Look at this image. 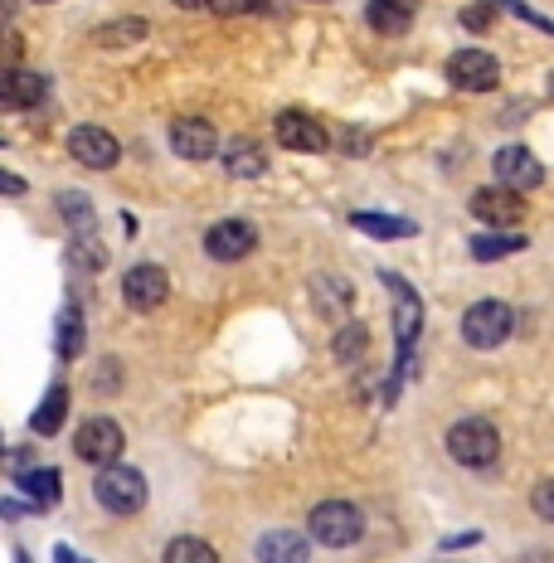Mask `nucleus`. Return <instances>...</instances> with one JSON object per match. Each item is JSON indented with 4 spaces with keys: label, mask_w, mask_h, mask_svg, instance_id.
Wrapping results in <instances>:
<instances>
[{
    "label": "nucleus",
    "mask_w": 554,
    "mask_h": 563,
    "mask_svg": "<svg viewBox=\"0 0 554 563\" xmlns=\"http://www.w3.org/2000/svg\"><path fill=\"white\" fill-rule=\"evenodd\" d=\"M93 496H98V506L108 515H137L146 506V476L137 472V466H98V476H93Z\"/></svg>",
    "instance_id": "obj_1"
},
{
    "label": "nucleus",
    "mask_w": 554,
    "mask_h": 563,
    "mask_svg": "<svg viewBox=\"0 0 554 563\" xmlns=\"http://www.w3.org/2000/svg\"><path fill=\"white\" fill-rule=\"evenodd\" d=\"M306 525H312L316 544H326V549H346L365 534V515L350 500H322V506L306 515Z\"/></svg>",
    "instance_id": "obj_2"
},
{
    "label": "nucleus",
    "mask_w": 554,
    "mask_h": 563,
    "mask_svg": "<svg viewBox=\"0 0 554 563\" xmlns=\"http://www.w3.org/2000/svg\"><path fill=\"white\" fill-rule=\"evenodd\" d=\"M447 452H453L463 466H477L481 472V466H491L501 456V438L487 418H463V422H453V432H447Z\"/></svg>",
    "instance_id": "obj_3"
},
{
    "label": "nucleus",
    "mask_w": 554,
    "mask_h": 563,
    "mask_svg": "<svg viewBox=\"0 0 554 563\" xmlns=\"http://www.w3.org/2000/svg\"><path fill=\"white\" fill-rule=\"evenodd\" d=\"M515 325V311L506 301H471L463 316V340L471 350H497Z\"/></svg>",
    "instance_id": "obj_4"
},
{
    "label": "nucleus",
    "mask_w": 554,
    "mask_h": 563,
    "mask_svg": "<svg viewBox=\"0 0 554 563\" xmlns=\"http://www.w3.org/2000/svg\"><path fill=\"white\" fill-rule=\"evenodd\" d=\"M122 448H127V438L112 418H88L84 428L74 432V452H78V462H88V466H112L117 456H122Z\"/></svg>",
    "instance_id": "obj_5"
},
{
    "label": "nucleus",
    "mask_w": 554,
    "mask_h": 563,
    "mask_svg": "<svg viewBox=\"0 0 554 563\" xmlns=\"http://www.w3.org/2000/svg\"><path fill=\"white\" fill-rule=\"evenodd\" d=\"M68 156L78 161V166L88 170H112L117 161H122V146H117V136L108 126H74V136H68Z\"/></svg>",
    "instance_id": "obj_6"
},
{
    "label": "nucleus",
    "mask_w": 554,
    "mask_h": 563,
    "mask_svg": "<svg viewBox=\"0 0 554 563\" xmlns=\"http://www.w3.org/2000/svg\"><path fill=\"white\" fill-rule=\"evenodd\" d=\"M447 78H453V88H463V92H487V88L501 84V64L487 49H457L447 58Z\"/></svg>",
    "instance_id": "obj_7"
},
{
    "label": "nucleus",
    "mask_w": 554,
    "mask_h": 563,
    "mask_svg": "<svg viewBox=\"0 0 554 563\" xmlns=\"http://www.w3.org/2000/svg\"><path fill=\"white\" fill-rule=\"evenodd\" d=\"M122 297H127V307H132V311H156V307H166V297H171V277H166V267H156V263H137L132 273L122 277Z\"/></svg>",
    "instance_id": "obj_8"
},
{
    "label": "nucleus",
    "mask_w": 554,
    "mask_h": 563,
    "mask_svg": "<svg viewBox=\"0 0 554 563\" xmlns=\"http://www.w3.org/2000/svg\"><path fill=\"white\" fill-rule=\"evenodd\" d=\"M384 287H389V297H394V335H399V360H404L409 350H414V340H419L423 307H419V291L409 287L404 277L384 273Z\"/></svg>",
    "instance_id": "obj_9"
},
{
    "label": "nucleus",
    "mask_w": 554,
    "mask_h": 563,
    "mask_svg": "<svg viewBox=\"0 0 554 563\" xmlns=\"http://www.w3.org/2000/svg\"><path fill=\"white\" fill-rule=\"evenodd\" d=\"M491 170H497V180L506 185V190H515V195L535 190V185L545 180V166H540L535 151H525V146H501L497 161H491Z\"/></svg>",
    "instance_id": "obj_10"
},
{
    "label": "nucleus",
    "mask_w": 554,
    "mask_h": 563,
    "mask_svg": "<svg viewBox=\"0 0 554 563\" xmlns=\"http://www.w3.org/2000/svg\"><path fill=\"white\" fill-rule=\"evenodd\" d=\"M258 249V229L243 224V219H224L205 233V253L215 257V263H239V257H249Z\"/></svg>",
    "instance_id": "obj_11"
},
{
    "label": "nucleus",
    "mask_w": 554,
    "mask_h": 563,
    "mask_svg": "<svg viewBox=\"0 0 554 563\" xmlns=\"http://www.w3.org/2000/svg\"><path fill=\"white\" fill-rule=\"evenodd\" d=\"M471 214H477L481 224H491V229H511V224H521L525 199L515 190H506V185H491V190L471 195Z\"/></svg>",
    "instance_id": "obj_12"
},
{
    "label": "nucleus",
    "mask_w": 554,
    "mask_h": 563,
    "mask_svg": "<svg viewBox=\"0 0 554 563\" xmlns=\"http://www.w3.org/2000/svg\"><path fill=\"white\" fill-rule=\"evenodd\" d=\"M171 151L185 161H209L219 151V132L205 117H181V122L171 126Z\"/></svg>",
    "instance_id": "obj_13"
},
{
    "label": "nucleus",
    "mask_w": 554,
    "mask_h": 563,
    "mask_svg": "<svg viewBox=\"0 0 554 563\" xmlns=\"http://www.w3.org/2000/svg\"><path fill=\"white\" fill-rule=\"evenodd\" d=\"M44 74H30V68H6L0 74V108L6 112H30L44 102Z\"/></svg>",
    "instance_id": "obj_14"
},
{
    "label": "nucleus",
    "mask_w": 554,
    "mask_h": 563,
    "mask_svg": "<svg viewBox=\"0 0 554 563\" xmlns=\"http://www.w3.org/2000/svg\"><path fill=\"white\" fill-rule=\"evenodd\" d=\"M278 141L287 151H326V126L306 112H278Z\"/></svg>",
    "instance_id": "obj_15"
},
{
    "label": "nucleus",
    "mask_w": 554,
    "mask_h": 563,
    "mask_svg": "<svg viewBox=\"0 0 554 563\" xmlns=\"http://www.w3.org/2000/svg\"><path fill=\"white\" fill-rule=\"evenodd\" d=\"M258 563H306L312 559V544L297 534V530H268L258 539Z\"/></svg>",
    "instance_id": "obj_16"
},
{
    "label": "nucleus",
    "mask_w": 554,
    "mask_h": 563,
    "mask_svg": "<svg viewBox=\"0 0 554 563\" xmlns=\"http://www.w3.org/2000/svg\"><path fill=\"white\" fill-rule=\"evenodd\" d=\"M224 166H229L233 180H258V175L268 170V151L258 146V141L239 136V141H229V151H224Z\"/></svg>",
    "instance_id": "obj_17"
},
{
    "label": "nucleus",
    "mask_w": 554,
    "mask_h": 563,
    "mask_svg": "<svg viewBox=\"0 0 554 563\" xmlns=\"http://www.w3.org/2000/svg\"><path fill=\"white\" fill-rule=\"evenodd\" d=\"M530 239L525 233H511V229H491V233H477L471 239V257L477 263H497V257H511V253H525Z\"/></svg>",
    "instance_id": "obj_18"
},
{
    "label": "nucleus",
    "mask_w": 554,
    "mask_h": 563,
    "mask_svg": "<svg viewBox=\"0 0 554 563\" xmlns=\"http://www.w3.org/2000/svg\"><path fill=\"white\" fill-rule=\"evenodd\" d=\"M64 418H68V389L64 384H54V389L44 394V404L34 408V418H30L34 438H54V432L64 428Z\"/></svg>",
    "instance_id": "obj_19"
},
{
    "label": "nucleus",
    "mask_w": 554,
    "mask_h": 563,
    "mask_svg": "<svg viewBox=\"0 0 554 563\" xmlns=\"http://www.w3.org/2000/svg\"><path fill=\"white\" fill-rule=\"evenodd\" d=\"M141 40H146V20H137V15L93 30V44H98V49H132V44H141Z\"/></svg>",
    "instance_id": "obj_20"
},
{
    "label": "nucleus",
    "mask_w": 554,
    "mask_h": 563,
    "mask_svg": "<svg viewBox=\"0 0 554 563\" xmlns=\"http://www.w3.org/2000/svg\"><path fill=\"white\" fill-rule=\"evenodd\" d=\"M15 481H20V490L30 496L34 510H40V506H58V490H64V486H58V472H50V466H40V472H20Z\"/></svg>",
    "instance_id": "obj_21"
},
{
    "label": "nucleus",
    "mask_w": 554,
    "mask_h": 563,
    "mask_svg": "<svg viewBox=\"0 0 554 563\" xmlns=\"http://www.w3.org/2000/svg\"><path fill=\"white\" fill-rule=\"evenodd\" d=\"M161 563H219V554H215V544H209V539L181 534V539H171V544H166Z\"/></svg>",
    "instance_id": "obj_22"
},
{
    "label": "nucleus",
    "mask_w": 554,
    "mask_h": 563,
    "mask_svg": "<svg viewBox=\"0 0 554 563\" xmlns=\"http://www.w3.org/2000/svg\"><path fill=\"white\" fill-rule=\"evenodd\" d=\"M350 224L370 233V239H409V233H419L414 219H389V214H356Z\"/></svg>",
    "instance_id": "obj_23"
},
{
    "label": "nucleus",
    "mask_w": 554,
    "mask_h": 563,
    "mask_svg": "<svg viewBox=\"0 0 554 563\" xmlns=\"http://www.w3.org/2000/svg\"><path fill=\"white\" fill-rule=\"evenodd\" d=\"M370 25L380 30V34H404L409 30V5L404 0H370Z\"/></svg>",
    "instance_id": "obj_24"
},
{
    "label": "nucleus",
    "mask_w": 554,
    "mask_h": 563,
    "mask_svg": "<svg viewBox=\"0 0 554 563\" xmlns=\"http://www.w3.org/2000/svg\"><path fill=\"white\" fill-rule=\"evenodd\" d=\"M78 350H84V316L78 307H68L58 316V360H78Z\"/></svg>",
    "instance_id": "obj_25"
},
{
    "label": "nucleus",
    "mask_w": 554,
    "mask_h": 563,
    "mask_svg": "<svg viewBox=\"0 0 554 563\" xmlns=\"http://www.w3.org/2000/svg\"><path fill=\"white\" fill-rule=\"evenodd\" d=\"M370 350V331H365V321H350L336 331V360H346V365H356V360Z\"/></svg>",
    "instance_id": "obj_26"
},
{
    "label": "nucleus",
    "mask_w": 554,
    "mask_h": 563,
    "mask_svg": "<svg viewBox=\"0 0 554 563\" xmlns=\"http://www.w3.org/2000/svg\"><path fill=\"white\" fill-rule=\"evenodd\" d=\"M58 214H64L68 224H74L78 233H84V239L93 233V205H88V195H74V190H64V195H58Z\"/></svg>",
    "instance_id": "obj_27"
},
{
    "label": "nucleus",
    "mask_w": 554,
    "mask_h": 563,
    "mask_svg": "<svg viewBox=\"0 0 554 563\" xmlns=\"http://www.w3.org/2000/svg\"><path fill=\"white\" fill-rule=\"evenodd\" d=\"M20 58H25V34L0 25V74H6V68H20Z\"/></svg>",
    "instance_id": "obj_28"
},
{
    "label": "nucleus",
    "mask_w": 554,
    "mask_h": 563,
    "mask_svg": "<svg viewBox=\"0 0 554 563\" xmlns=\"http://www.w3.org/2000/svg\"><path fill=\"white\" fill-rule=\"evenodd\" d=\"M530 510H535L545 525H554V476L535 486V496H530Z\"/></svg>",
    "instance_id": "obj_29"
},
{
    "label": "nucleus",
    "mask_w": 554,
    "mask_h": 563,
    "mask_svg": "<svg viewBox=\"0 0 554 563\" xmlns=\"http://www.w3.org/2000/svg\"><path fill=\"white\" fill-rule=\"evenodd\" d=\"M209 10H219V15H249V10H263V0H209Z\"/></svg>",
    "instance_id": "obj_30"
},
{
    "label": "nucleus",
    "mask_w": 554,
    "mask_h": 563,
    "mask_svg": "<svg viewBox=\"0 0 554 563\" xmlns=\"http://www.w3.org/2000/svg\"><path fill=\"white\" fill-rule=\"evenodd\" d=\"M463 25L467 30H487L491 25V5H467L463 10Z\"/></svg>",
    "instance_id": "obj_31"
},
{
    "label": "nucleus",
    "mask_w": 554,
    "mask_h": 563,
    "mask_svg": "<svg viewBox=\"0 0 554 563\" xmlns=\"http://www.w3.org/2000/svg\"><path fill=\"white\" fill-rule=\"evenodd\" d=\"M0 195H25V180L10 170H0Z\"/></svg>",
    "instance_id": "obj_32"
},
{
    "label": "nucleus",
    "mask_w": 554,
    "mask_h": 563,
    "mask_svg": "<svg viewBox=\"0 0 554 563\" xmlns=\"http://www.w3.org/2000/svg\"><path fill=\"white\" fill-rule=\"evenodd\" d=\"M0 515H6V520H20V515H34V506H20V500H0Z\"/></svg>",
    "instance_id": "obj_33"
},
{
    "label": "nucleus",
    "mask_w": 554,
    "mask_h": 563,
    "mask_svg": "<svg viewBox=\"0 0 554 563\" xmlns=\"http://www.w3.org/2000/svg\"><path fill=\"white\" fill-rule=\"evenodd\" d=\"M54 563H88V559H78L68 544H58V549H54Z\"/></svg>",
    "instance_id": "obj_34"
},
{
    "label": "nucleus",
    "mask_w": 554,
    "mask_h": 563,
    "mask_svg": "<svg viewBox=\"0 0 554 563\" xmlns=\"http://www.w3.org/2000/svg\"><path fill=\"white\" fill-rule=\"evenodd\" d=\"M181 10H209V0H175Z\"/></svg>",
    "instance_id": "obj_35"
},
{
    "label": "nucleus",
    "mask_w": 554,
    "mask_h": 563,
    "mask_svg": "<svg viewBox=\"0 0 554 563\" xmlns=\"http://www.w3.org/2000/svg\"><path fill=\"white\" fill-rule=\"evenodd\" d=\"M15 15V0H0V20H10Z\"/></svg>",
    "instance_id": "obj_36"
},
{
    "label": "nucleus",
    "mask_w": 554,
    "mask_h": 563,
    "mask_svg": "<svg viewBox=\"0 0 554 563\" xmlns=\"http://www.w3.org/2000/svg\"><path fill=\"white\" fill-rule=\"evenodd\" d=\"M525 563H554V559H540V549H535V554H530Z\"/></svg>",
    "instance_id": "obj_37"
},
{
    "label": "nucleus",
    "mask_w": 554,
    "mask_h": 563,
    "mask_svg": "<svg viewBox=\"0 0 554 563\" xmlns=\"http://www.w3.org/2000/svg\"><path fill=\"white\" fill-rule=\"evenodd\" d=\"M0 452H6V432H0Z\"/></svg>",
    "instance_id": "obj_38"
},
{
    "label": "nucleus",
    "mask_w": 554,
    "mask_h": 563,
    "mask_svg": "<svg viewBox=\"0 0 554 563\" xmlns=\"http://www.w3.org/2000/svg\"><path fill=\"white\" fill-rule=\"evenodd\" d=\"M15 563H30V554H20V559H15Z\"/></svg>",
    "instance_id": "obj_39"
},
{
    "label": "nucleus",
    "mask_w": 554,
    "mask_h": 563,
    "mask_svg": "<svg viewBox=\"0 0 554 563\" xmlns=\"http://www.w3.org/2000/svg\"><path fill=\"white\" fill-rule=\"evenodd\" d=\"M40 5H50V0H40Z\"/></svg>",
    "instance_id": "obj_40"
},
{
    "label": "nucleus",
    "mask_w": 554,
    "mask_h": 563,
    "mask_svg": "<svg viewBox=\"0 0 554 563\" xmlns=\"http://www.w3.org/2000/svg\"><path fill=\"white\" fill-rule=\"evenodd\" d=\"M550 92H554V88H550Z\"/></svg>",
    "instance_id": "obj_41"
},
{
    "label": "nucleus",
    "mask_w": 554,
    "mask_h": 563,
    "mask_svg": "<svg viewBox=\"0 0 554 563\" xmlns=\"http://www.w3.org/2000/svg\"><path fill=\"white\" fill-rule=\"evenodd\" d=\"M443 563H447V559H443Z\"/></svg>",
    "instance_id": "obj_42"
}]
</instances>
